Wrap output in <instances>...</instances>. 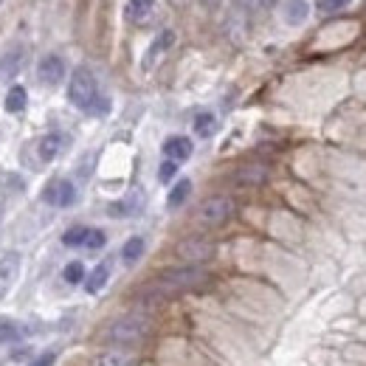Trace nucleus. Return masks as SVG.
<instances>
[{
    "instance_id": "1",
    "label": "nucleus",
    "mask_w": 366,
    "mask_h": 366,
    "mask_svg": "<svg viewBox=\"0 0 366 366\" xmlns=\"http://www.w3.org/2000/svg\"><path fill=\"white\" fill-rule=\"evenodd\" d=\"M208 279V273L197 265H186V268H175V271H167L161 273L150 288H147V299H170V296H178L183 290H191L197 285H203Z\"/></svg>"
},
{
    "instance_id": "22",
    "label": "nucleus",
    "mask_w": 366,
    "mask_h": 366,
    "mask_svg": "<svg viewBox=\"0 0 366 366\" xmlns=\"http://www.w3.org/2000/svg\"><path fill=\"white\" fill-rule=\"evenodd\" d=\"M20 59H23V54H20V51H14V54L3 57V62H0V76H3V79L14 76V73H17V68H20Z\"/></svg>"
},
{
    "instance_id": "19",
    "label": "nucleus",
    "mask_w": 366,
    "mask_h": 366,
    "mask_svg": "<svg viewBox=\"0 0 366 366\" xmlns=\"http://www.w3.org/2000/svg\"><path fill=\"white\" fill-rule=\"evenodd\" d=\"M107 279H110V265L107 262H102V265H96L93 268V273L88 276V293H99L105 285H107Z\"/></svg>"
},
{
    "instance_id": "2",
    "label": "nucleus",
    "mask_w": 366,
    "mask_h": 366,
    "mask_svg": "<svg viewBox=\"0 0 366 366\" xmlns=\"http://www.w3.org/2000/svg\"><path fill=\"white\" fill-rule=\"evenodd\" d=\"M150 319L147 316H138V313H130L124 319H116L107 333H105V341L107 344H119V347H133V344H141L147 336H150Z\"/></svg>"
},
{
    "instance_id": "14",
    "label": "nucleus",
    "mask_w": 366,
    "mask_h": 366,
    "mask_svg": "<svg viewBox=\"0 0 366 366\" xmlns=\"http://www.w3.org/2000/svg\"><path fill=\"white\" fill-rule=\"evenodd\" d=\"M141 206H144V194L141 191H130L124 200H119V203L110 206V214L113 217H130V214H138Z\"/></svg>"
},
{
    "instance_id": "15",
    "label": "nucleus",
    "mask_w": 366,
    "mask_h": 366,
    "mask_svg": "<svg viewBox=\"0 0 366 366\" xmlns=\"http://www.w3.org/2000/svg\"><path fill=\"white\" fill-rule=\"evenodd\" d=\"M25 105H28V93H25V88L11 85V88H8V93H6V110H8V113H23V110H25Z\"/></svg>"
},
{
    "instance_id": "18",
    "label": "nucleus",
    "mask_w": 366,
    "mask_h": 366,
    "mask_svg": "<svg viewBox=\"0 0 366 366\" xmlns=\"http://www.w3.org/2000/svg\"><path fill=\"white\" fill-rule=\"evenodd\" d=\"M214 130H217V119H214V113L203 110V113H197V116H194V133H197L200 138H211V136H214Z\"/></svg>"
},
{
    "instance_id": "8",
    "label": "nucleus",
    "mask_w": 366,
    "mask_h": 366,
    "mask_svg": "<svg viewBox=\"0 0 366 366\" xmlns=\"http://www.w3.org/2000/svg\"><path fill=\"white\" fill-rule=\"evenodd\" d=\"M17 273H20V254H6L3 259H0V299L8 293V288L14 285V279H17Z\"/></svg>"
},
{
    "instance_id": "32",
    "label": "nucleus",
    "mask_w": 366,
    "mask_h": 366,
    "mask_svg": "<svg viewBox=\"0 0 366 366\" xmlns=\"http://www.w3.org/2000/svg\"><path fill=\"white\" fill-rule=\"evenodd\" d=\"M262 8H271V6H276V0H256Z\"/></svg>"
},
{
    "instance_id": "29",
    "label": "nucleus",
    "mask_w": 366,
    "mask_h": 366,
    "mask_svg": "<svg viewBox=\"0 0 366 366\" xmlns=\"http://www.w3.org/2000/svg\"><path fill=\"white\" fill-rule=\"evenodd\" d=\"M11 336H14V324L0 321V341H3V338H11Z\"/></svg>"
},
{
    "instance_id": "23",
    "label": "nucleus",
    "mask_w": 366,
    "mask_h": 366,
    "mask_svg": "<svg viewBox=\"0 0 366 366\" xmlns=\"http://www.w3.org/2000/svg\"><path fill=\"white\" fill-rule=\"evenodd\" d=\"M85 237H88V228L76 225V228H71V231L62 234V242H65L68 248H76V245H85Z\"/></svg>"
},
{
    "instance_id": "26",
    "label": "nucleus",
    "mask_w": 366,
    "mask_h": 366,
    "mask_svg": "<svg viewBox=\"0 0 366 366\" xmlns=\"http://www.w3.org/2000/svg\"><path fill=\"white\" fill-rule=\"evenodd\" d=\"M237 181H242V183H259V181H265V170H262V167H251V170H242V172L237 175Z\"/></svg>"
},
{
    "instance_id": "21",
    "label": "nucleus",
    "mask_w": 366,
    "mask_h": 366,
    "mask_svg": "<svg viewBox=\"0 0 366 366\" xmlns=\"http://www.w3.org/2000/svg\"><path fill=\"white\" fill-rule=\"evenodd\" d=\"M62 279H65L68 285H79V282L85 279V265H82V262H68L65 271H62Z\"/></svg>"
},
{
    "instance_id": "16",
    "label": "nucleus",
    "mask_w": 366,
    "mask_h": 366,
    "mask_svg": "<svg viewBox=\"0 0 366 366\" xmlns=\"http://www.w3.org/2000/svg\"><path fill=\"white\" fill-rule=\"evenodd\" d=\"M93 366H138V358L133 353H105L93 361Z\"/></svg>"
},
{
    "instance_id": "12",
    "label": "nucleus",
    "mask_w": 366,
    "mask_h": 366,
    "mask_svg": "<svg viewBox=\"0 0 366 366\" xmlns=\"http://www.w3.org/2000/svg\"><path fill=\"white\" fill-rule=\"evenodd\" d=\"M124 14H127L130 23L144 25V23L153 20V14H155V0H127Z\"/></svg>"
},
{
    "instance_id": "5",
    "label": "nucleus",
    "mask_w": 366,
    "mask_h": 366,
    "mask_svg": "<svg viewBox=\"0 0 366 366\" xmlns=\"http://www.w3.org/2000/svg\"><path fill=\"white\" fill-rule=\"evenodd\" d=\"M37 76H40L42 85H59L65 79V59L57 57V54L42 57L40 65H37Z\"/></svg>"
},
{
    "instance_id": "13",
    "label": "nucleus",
    "mask_w": 366,
    "mask_h": 366,
    "mask_svg": "<svg viewBox=\"0 0 366 366\" xmlns=\"http://www.w3.org/2000/svg\"><path fill=\"white\" fill-rule=\"evenodd\" d=\"M172 42H175V31H172V28H164V31L155 37V42L150 45V51H147V57H144V68H153V65L161 59V54H164L167 48H172Z\"/></svg>"
},
{
    "instance_id": "28",
    "label": "nucleus",
    "mask_w": 366,
    "mask_h": 366,
    "mask_svg": "<svg viewBox=\"0 0 366 366\" xmlns=\"http://www.w3.org/2000/svg\"><path fill=\"white\" fill-rule=\"evenodd\" d=\"M54 361H57V353H42L40 358L31 361V366H54Z\"/></svg>"
},
{
    "instance_id": "11",
    "label": "nucleus",
    "mask_w": 366,
    "mask_h": 366,
    "mask_svg": "<svg viewBox=\"0 0 366 366\" xmlns=\"http://www.w3.org/2000/svg\"><path fill=\"white\" fill-rule=\"evenodd\" d=\"M307 17H310V0H285L282 20L288 25H302Z\"/></svg>"
},
{
    "instance_id": "3",
    "label": "nucleus",
    "mask_w": 366,
    "mask_h": 366,
    "mask_svg": "<svg viewBox=\"0 0 366 366\" xmlns=\"http://www.w3.org/2000/svg\"><path fill=\"white\" fill-rule=\"evenodd\" d=\"M99 85H96V76L88 71V68H76L71 82H68V99L73 107L85 110V113H93L96 102H99Z\"/></svg>"
},
{
    "instance_id": "30",
    "label": "nucleus",
    "mask_w": 366,
    "mask_h": 366,
    "mask_svg": "<svg viewBox=\"0 0 366 366\" xmlns=\"http://www.w3.org/2000/svg\"><path fill=\"white\" fill-rule=\"evenodd\" d=\"M234 3H237V6H240V8H251V6H254V3H256V0H234Z\"/></svg>"
},
{
    "instance_id": "25",
    "label": "nucleus",
    "mask_w": 366,
    "mask_h": 366,
    "mask_svg": "<svg viewBox=\"0 0 366 366\" xmlns=\"http://www.w3.org/2000/svg\"><path fill=\"white\" fill-rule=\"evenodd\" d=\"M353 0H319V11L321 14H336V11H341V8H347Z\"/></svg>"
},
{
    "instance_id": "31",
    "label": "nucleus",
    "mask_w": 366,
    "mask_h": 366,
    "mask_svg": "<svg viewBox=\"0 0 366 366\" xmlns=\"http://www.w3.org/2000/svg\"><path fill=\"white\" fill-rule=\"evenodd\" d=\"M200 3H203V6H208V8H217L223 0H200Z\"/></svg>"
},
{
    "instance_id": "9",
    "label": "nucleus",
    "mask_w": 366,
    "mask_h": 366,
    "mask_svg": "<svg viewBox=\"0 0 366 366\" xmlns=\"http://www.w3.org/2000/svg\"><path fill=\"white\" fill-rule=\"evenodd\" d=\"M191 141L186 138V136H170L167 141H164V155H167V161H175V164H181L186 158H191Z\"/></svg>"
},
{
    "instance_id": "4",
    "label": "nucleus",
    "mask_w": 366,
    "mask_h": 366,
    "mask_svg": "<svg viewBox=\"0 0 366 366\" xmlns=\"http://www.w3.org/2000/svg\"><path fill=\"white\" fill-rule=\"evenodd\" d=\"M231 214H234V200L217 194V197H208V200L200 203V208H197V223H203V225H223Z\"/></svg>"
},
{
    "instance_id": "7",
    "label": "nucleus",
    "mask_w": 366,
    "mask_h": 366,
    "mask_svg": "<svg viewBox=\"0 0 366 366\" xmlns=\"http://www.w3.org/2000/svg\"><path fill=\"white\" fill-rule=\"evenodd\" d=\"M211 242H206V240H183L181 245H178V256L186 259V262H203V259H208L211 256Z\"/></svg>"
},
{
    "instance_id": "20",
    "label": "nucleus",
    "mask_w": 366,
    "mask_h": 366,
    "mask_svg": "<svg viewBox=\"0 0 366 366\" xmlns=\"http://www.w3.org/2000/svg\"><path fill=\"white\" fill-rule=\"evenodd\" d=\"M191 194V181H178L175 186H172V191H170V197H167V206L170 208H178V206H183L186 203V197Z\"/></svg>"
},
{
    "instance_id": "27",
    "label": "nucleus",
    "mask_w": 366,
    "mask_h": 366,
    "mask_svg": "<svg viewBox=\"0 0 366 366\" xmlns=\"http://www.w3.org/2000/svg\"><path fill=\"white\" fill-rule=\"evenodd\" d=\"M175 175H178V164H175V161H164V164H161V170H158V181L170 183Z\"/></svg>"
},
{
    "instance_id": "10",
    "label": "nucleus",
    "mask_w": 366,
    "mask_h": 366,
    "mask_svg": "<svg viewBox=\"0 0 366 366\" xmlns=\"http://www.w3.org/2000/svg\"><path fill=\"white\" fill-rule=\"evenodd\" d=\"M65 136L62 133H48V136H42L40 138V144H37V153H40V158L48 164V161H54L62 150H65Z\"/></svg>"
},
{
    "instance_id": "6",
    "label": "nucleus",
    "mask_w": 366,
    "mask_h": 366,
    "mask_svg": "<svg viewBox=\"0 0 366 366\" xmlns=\"http://www.w3.org/2000/svg\"><path fill=\"white\" fill-rule=\"evenodd\" d=\"M73 200H76V186L71 181H54L45 189V203H51L57 208L73 206Z\"/></svg>"
},
{
    "instance_id": "24",
    "label": "nucleus",
    "mask_w": 366,
    "mask_h": 366,
    "mask_svg": "<svg viewBox=\"0 0 366 366\" xmlns=\"http://www.w3.org/2000/svg\"><path fill=\"white\" fill-rule=\"evenodd\" d=\"M105 242H107V234H105V231H99V228H88V237H85V245H82V248L99 251V248H105Z\"/></svg>"
},
{
    "instance_id": "17",
    "label": "nucleus",
    "mask_w": 366,
    "mask_h": 366,
    "mask_svg": "<svg viewBox=\"0 0 366 366\" xmlns=\"http://www.w3.org/2000/svg\"><path fill=\"white\" fill-rule=\"evenodd\" d=\"M144 248H147L144 237H130V240L124 242V248H122V259H124L127 265H133V262H138V259L144 256Z\"/></svg>"
}]
</instances>
